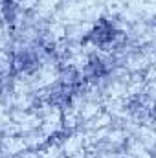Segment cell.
I'll list each match as a JSON object with an SVG mask.
<instances>
[{"instance_id":"cell-1","label":"cell","mask_w":156,"mask_h":158,"mask_svg":"<svg viewBox=\"0 0 156 158\" xmlns=\"http://www.w3.org/2000/svg\"><path fill=\"white\" fill-rule=\"evenodd\" d=\"M110 37H112V28H110L107 22H101V24L96 28V31L92 33L90 39L96 40V42H105V40H109Z\"/></svg>"}]
</instances>
